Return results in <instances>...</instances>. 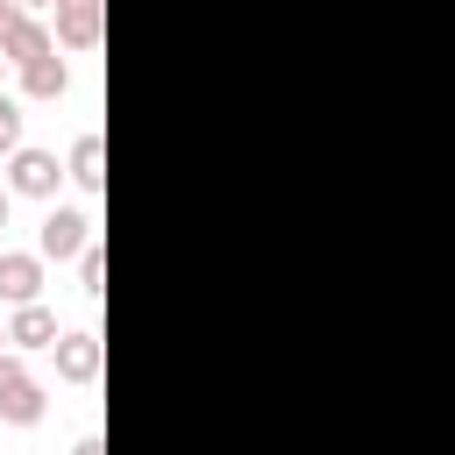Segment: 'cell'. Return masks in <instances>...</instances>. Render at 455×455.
Returning <instances> with one entry per match:
<instances>
[{
    "label": "cell",
    "instance_id": "cell-1",
    "mask_svg": "<svg viewBox=\"0 0 455 455\" xmlns=\"http://www.w3.org/2000/svg\"><path fill=\"white\" fill-rule=\"evenodd\" d=\"M92 249V213L85 206H50L43 213V228H36V256H85Z\"/></svg>",
    "mask_w": 455,
    "mask_h": 455
},
{
    "label": "cell",
    "instance_id": "cell-2",
    "mask_svg": "<svg viewBox=\"0 0 455 455\" xmlns=\"http://www.w3.org/2000/svg\"><path fill=\"white\" fill-rule=\"evenodd\" d=\"M0 419H7V427H36V419H43V384L28 377V363H21L14 348L0 355Z\"/></svg>",
    "mask_w": 455,
    "mask_h": 455
},
{
    "label": "cell",
    "instance_id": "cell-3",
    "mask_svg": "<svg viewBox=\"0 0 455 455\" xmlns=\"http://www.w3.org/2000/svg\"><path fill=\"white\" fill-rule=\"evenodd\" d=\"M57 178H64V171H57L50 149H28V142H21V149L7 156V192H14V199H50Z\"/></svg>",
    "mask_w": 455,
    "mask_h": 455
},
{
    "label": "cell",
    "instance_id": "cell-4",
    "mask_svg": "<svg viewBox=\"0 0 455 455\" xmlns=\"http://www.w3.org/2000/svg\"><path fill=\"white\" fill-rule=\"evenodd\" d=\"M36 299H43V256L0 249V306H36Z\"/></svg>",
    "mask_w": 455,
    "mask_h": 455
},
{
    "label": "cell",
    "instance_id": "cell-5",
    "mask_svg": "<svg viewBox=\"0 0 455 455\" xmlns=\"http://www.w3.org/2000/svg\"><path fill=\"white\" fill-rule=\"evenodd\" d=\"M57 341H64V327H57V313H50L43 299L7 313V348H14V355H21V348H57Z\"/></svg>",
    "mask_w": 455,
    "mask_h": 455
},
{
    "label": "cell",
    "instance_id": "cell-6",
    "mask_svg": "<svg viewBox=\"0 0 455 455\" xmlns=\"http://www.w3.org/2000/svg\"><path fill=\"white\" fill-rule=\"evenodd\" d=\"M50 355H57V377H64V384H92V377H100V334H92V327H71Z\"/></svg>",
    "mask_w": 455,
    "mask_h": 455
},
{
    "label": "cell",
    "instance_id": "cell-7",
    "mask_svg": "<svg viewBox=\"0 0 455 455\" xmlns=\"http://www.w3.org/2000/svg\"><path fill=\"white\" fill-rule=\"evenodd\" d=\"M100 43V0H57V50H92Z\"/></svg>",
    "mask_w": 455,
    "mask_h": 455
},
{
    "label": "cell",
    "instance_id": "cell-8",
    "mask_svg": "<svg viewBox=\"0 0 455 455\" xmlns=\"http://www.w3.org/2000/svg\"><path fill=\"white\" fill-rule=\"evenodd\" d=\"M64 178H71L78 192H100V185H107V142H100V135H78V142H71Z\"/></svg>",
    "mask_w": 455,
    "mask_h": 455
},
{
    "label": "cell",
    "instance_id": "cell-9",
    "mask_svg": "<svg viewBox=\"0 0 455 455\" xmlns=\"http://www.w3.org/2000/svg\"><path fill=\"white\" fill-rule=\"evenodd\" d=\"M64 85H71V64H64L57 50L36 57V64H21V92H28V100H57Z\"/></svg>",
    "mask_w": 455,
    "mask_h": 455
},
{
    "label": "cell",
    "instance_id": "cell-10",
    "mask_svg": "<svg viewBox=\"0 0 455 455\" xmlns=\"http://www.w3.org/2000/svg\"><path fill=\"white\" fill-rule=\"evenodd\" d=\"M50 50H57V28H43V21H28V28H21V43L7 50V64H36V57H50Z\"/></svg>",
    "mask_w": 455,
    "mask_h": 455
},
{
    "label": "cell",
    "instance_id": "cell-11",
    "mask_svg": "<svg viewBox=\"0 0 455 455\" xmlns=\"http://www.w3.org/2000/svg\"><path fill=\"white\" fill-rule=\"evenodd\" d=\"M78 291H85V299H100V291H107V256H100V242L78 256Z\"/></svg>",
    "mask_w": 455,
    "mask_h": 455
},
{
    "label": "cell",
    "instance_id": "cell-12",
    "mask_svg": "<svg viewBox=\"0 0 455 455\" xmlns=\"http://www.w3.org/2000/svg\"><path fill=\"white\" fill-rule=\"evenodd\" d=\"M28 21H36V14H28V7H21V0H0V50H14V43H21V28H28Z\"/></svg>",
    "mask_w": 455,
    "mask_h": 455
},
{
    "label": "cell",
    "instance_id": "cell-13",
    "mask_svg": "<svg viewBox=\"0 0 455 455\" xmlns=\"http://www.w3.org/2000/svg\"><path fill=\"white\" fill-rule=\"evenodd\" d=\"M14 149H21V100L0 92V156H14Z\"/></svg>",
    "mask_w": 455,
    "mask_h": 455
},
{
    "label": "cell",
    "instance_id": "cell-14",
    "mask_svg": "<svg viewBox=\"0 0 455 455\" xmlns=\"http://www.w3.org/2000/svg\"><path fill=\"white\" fill-rule=\"evenodd\" d=\"M71 455H107V441H100V434H85V441H78Z\"/></svg>",
    "mask_w": 455,
    "mask_h": 455
},
{
    "label": "cell",
    "instance_id": "cell-15",
    "mask_svg": "<svg viewBox=\"0 0 455 455\" xmlns=\"http://www.w3.org/2000/svg\"><path fill=\"white\" fill-rule=\"evenodd\" d=\"M7 206H14V192H7V185H0V228H7Z\"/></svg>",
    "mask_w": 455,
    "mask_h": 455
},
{
    "label": "cell",
    "instance_id": "cell-16",
    "mask_svg": "<svg viewBox=\"0 0 455 455\" xmlns=\"http://www.w3.org/2000/svg\"><path fill=\"white\" fill-rule=\"evenodd\" d=\"M0 355H7V320H0Z\"/></svg>",
    "mask_w": 455,
    "mask_h": 455
},
{
    "label": "cell",
    "instance_id": "cell-17",
    "mask_svg": "<svg viewBox=\"0 0 455 455\" xmlns=\"http://www.w3.org/2000/svg\"><path fill=\"white\" fill-rule=\"evenodd\" d=\"M0 78H7V50H0Z\"/></svg>",
    "mask_w": 455,
    "mask_h": 455
},
{
    "label": "cell",
    "instance_id": "cell-18",
    "mask_svg": "<svg viewBox=\"0 0 455 455\" xmlns=\"http://www.w3.org/2000/svg\"><path fill=\"white\" fill-rule=\"evenodd\" d=\"M21 7H50V0H21Z\"/></svg>",
    "mask_w": 455,
    "mask_h": 455
}]
</instances>
